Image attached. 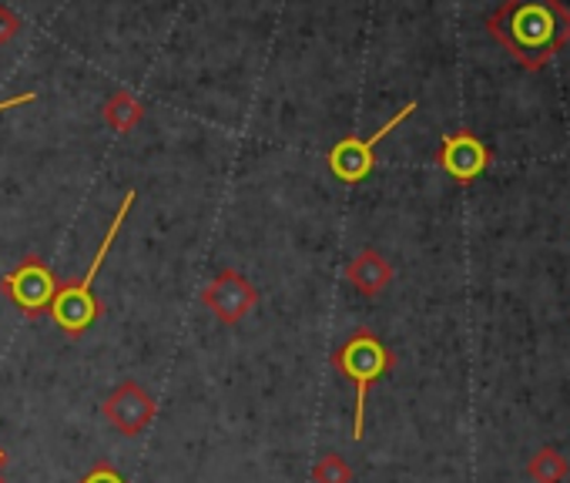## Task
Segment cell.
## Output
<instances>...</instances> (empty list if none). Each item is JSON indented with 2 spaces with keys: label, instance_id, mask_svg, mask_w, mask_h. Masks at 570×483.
Instances as JSON below:
<instances>
[{
  "label": "cell",
  "instance_id": "30bf717a",
  "mask_svg": "<svg viewBox=\"0 0 570 483\" xmlns=\"http://www.w3.org/2000/svg\"><path fill=\"white\" fill-rule=\"evenodd\" d=\"M105 125L118 135H131L141 118H145V105L131 95V91H115L108 101H105V111H101Z\"/></svg>",
  "mask_w": 570,
  "mask_h": 483
},
{
  "label": "cell",
  "instance_id": "5b68a950",
  "mask_svg": "<svg viewBox=\"0 0 570 483\" xmlns=\"http://www.w3.org/2000/svg\"><path fill=\"white\" fill-rule=\"evenodd\" d=\"M413 111H416V101H410L406 108H400L380 131H373L370 138H356V135H350V138H343V141H336L333 145V151H330V171L340 178V181H346V185H360V181H366L370 178V171H373V165H376V158H373V151H376V145L386 138V135H393L406 118H413Z\"/></svg>",
  "mask_w": 570,
  "mask_h": 483
},
{
  "label": "cell",
  "instance_id": "9c48e42d",
  "mask_svg": "<svg viewBox=\"0 0 570 483\" xmlns=\"http://www.w3.org/2000/svg\"><path fill=\"white\" fill-rule=\"evenodd\" d=\"M346 279L353 283V289H360L363 296H380L390 283H393V266L376 253V249H363L350 266H346Z\"/></svg>",
  "mask_w": 570,
  "mask_h": 483
},
{
  "label": "cell",
  "instance_id": "8fae6325",
  "mask_svg": "<svg viewBox=\"0 0 570 483\" xmlns=\"http://www.w3.org/2000/svg\"><path fill=\"white\" fill-rule=\"evenodd\" d=\"M527 473H530L533 483H563L567 473H570V466H567V460H563L553 446H543V450H537V453L530 456Z\"/></svg>",
  "mask_w": 570,
  "mask_h": 483
},
{
  "label": "cell",
  "instance_id": "9a60e30c",
  "mask_svg": "<svg viewBox=\"0 0 570 483\" xmlns=\"http://www.w3.org/2000/svg\"><path fill=\"white\" fill-rule=\"evenodd\" d=\"M31 101H38V95H35V91H28V95H14V98H4V101H0V111H11V108L31 105Z\"/></svg>",
  "mask_w": 570,
  "mask_h": 483
},
{
  "label": "cell",
  "instance_id": "4fadbf2b",
  "mask_svg": "<svg viewBox=\"0 0 570 483\" xmlns=\"http://www.w3.org/2000/svg\"><path fill=\"white\" fill-rule=\"evenodd\" d=\"M78 483H128V476L115 466V463H108V460H98Z\"/></svg>",
  "mask_w": 570,
  "mask_h": 483
},
{
  "label": "cell",
  "instance_id": "ba28073f",
  "mask_svg": "<svg viewBox=\"0 0 570 483\" xmlns=\"http://www.w3.org/2000/svg\"><path fill=\"white\" fill-rule=\"evenodd\" d=\"M436 161L450 178H456L460 185H470L490 168L493 155L473 131H453L440 141Z\"/></svg>",
  "mask_w": 570,
  "mask_h": 483
},
{
  "label": "cell",
  "instance_id": "8992f818",
  "mask_svg": "<svg viewBox=\"0 0 570 483\" xmlns=\"http://www.w3.org/2000/svg\"><path fill=\"white\" fill-rule=\"evenodd\" d=\"M101 413H105V420H108L121 436H138V433H145V430L151 426V420H155V413H158V403H155V396H151L141 383L125 379V383H118V386L105 396Z\"/></svg>",
  "mask_w": 570,
  "mask_h": 483
},
{
  "label": "cell",
  "instance_id": "3957f363",
  "mask_svg": "<svg viewBox=\"0 0 570 483\" xmlns=\"http://www.w3.org/2000/svg\"><path fill=\"white\" fill-rule=\"evenodd\" d=\"M333 366L340 369V376H346L356 386V413H353V440L366 436V400H370V386L376 379H383L393 366H396V353L373 333V329H356L336 353H333Z\"/></svg>",
  "mask_w": 570,
  "mask_h": 483
},
{
  "label": "cell",
  "instance_id": "7a4b0ae2",
  "mask_svg": "<svg viewBox=\"0 0 570 483\" xmlns=\"http://www.w3.org/2000/svg\"><path fill=\"white\" fill-rule=\"evenodd\" d=\"M135 198H138V191H128V195L121 198V205H118V211H115V218H111V225H108V231H105V238H101V246H98V253H95V259H91L85 279H75V283H61V286H58V296H55V306H51L48 316H51L55 326H58L65 336H71V339H81V336L101 319V313H105L101 303H98V296H95V279L101 276V266H105L111 246H115L118 235H121V228H125V218H128Z\"/></svg>",
  "mask_w": 570,
  "mask_h": 483
},
{
  "label": "cell",
  "instance_id": "5bb4252c",
  "mask_svg": "<svg viewBox=\"0 0 570 483\" xmlns=\"http://www.w3.org/2000/svg\"><path fill=\"white\" fill-rule=\"evenodd\" d=\"M21 28H24L21 14L11 4H0V45H11L21 34Z\"/></svg>",
  "mask_w": 570,
  "mask_h": 483
},
{
  "label": "cell",
  "instance_id": "52a82bcc",
  "mask_svg": "<svg viewBox=\"0 0 570 483\" xmlns=\"http://www.w3.org/2000/svg\"><path fill=\"white\" fill-rule=\"evenodd\" d=\"M202 303L205 309L225 323V326H238L255 306H258V289L235 269H225L218 273L205 289H202Z\"/></svg>",
  "mask_w": 570,
  "mask_h": 483
},
{
  "label": "cell",
  "instance_id": "2e32d148",
  "mask_svg": "<svg viewBox=\"0 0 570 483\" xmlns=\"http://www.w3.org/2000/svg\"><path fill=\"white\" fill-rule=\"evenodd\" d=\"M4 470H8V450L0 446V483H4Z\"/></svg>",
  "mask_w": 570,
  "mask_h": 483
},
{
  "label": "cell",
  "instance_id": "6da1fadb",
  "mask_svg": "<svg viewBox=\"0 0 570 483\" xmlns=\"http://www.w3.org/2000/svg\"><path fill=\"white\" fill-rule=\"evenodd\" d=\"M487 34L527 71H543L570 45V11L560 0H503Z\"/></svg>",
  "mask_w": 570,
  "mask_h": 483
},
{
  "label": "cell",
  "instance_id": "277c9868",
  "mask_svg": "<svg viewBox=\"0 0 570 483\" xmlns=\"http://www.w3.org/2000/svg\"><path fill=\"white\" fill-rule=\"evenodd\" d=\"M58 286H61V279L55 276V269L41 256L21 259L18 269H11L4 279H0V293H4L28 319H38V316L51 313Z\"/></svg>",
  "mask_w": 570,
  "mask_h": 483
},
{
  "label": "cell",
  "instance_id": "7c38bea8",
  "mask_svg": "<svg viewBox=\"0 0 570 483\" xmlns=\"http://www.w3.org/2000/svg\"><path fill=\"white\" fill-rule=\"evenodd\" d=\"M313 480H316V483H353V466L346 463V456L326 453V456H320V463L313 466Z\"/></svg>",
  "mask_w": 570,
  "mask_h": 483
}]
</instances>
